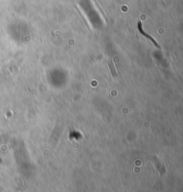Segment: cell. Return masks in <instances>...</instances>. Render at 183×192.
<instances>
[{
  "instance_id": "7a4b0ae2",
  "label": "cell",
  "mask_w": 183,
  "mask_h": 192,
  "mask_svg": "<svg viewBox=\"0 0 183 192\" xmlns=\"http://www.w3.org/2000/svg\"><path fill=\"white\" fill-rule=\"evenodd\" d=\"M110 68H111V71H112V73H113V75H114V77H115V71L113 64H111V63H110Z\"/></svg>"
},
{
  "instance_id": "6da1fadb",
  "label": "cell",
  "mask_w": 183,
  "mask_h": 192,
  "mask_svg": "<svg viewBox=\"0 0 183 192\" xmlns=\"http://www.w3.org/2000/svg\"><path fill=\"white\" fill-rule=\"evenodd\" d=\"M138 31H139L142 35H144L147 39H150V40L155 44V46L156 48H160V46H159V44L157 43V41H156L154 38H152V36H151V35H149L148 33H147V32H145V31H143V29H142V24H141V22H140L138 23Z\"/></svg>"
},
{
  "instance_id": "3957f363",
  "label": "cell",
  "mask_w": 183,
  "mask_h": 192,
  "mask_svg": "<svg viewBox=\"0 0 183 192\" xmlns=\"http://www.w3.org/2000/svg\"><path fill=\"white\" fill-rule=\"evenodd\" d=\"M2 164V159L0 158V164Z\"/></svg>"
}]
</instances>
